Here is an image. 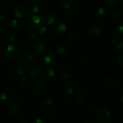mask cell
Masks as SVG:
<instances>
[{
  "mask_svg": "<svg viewBox=\"0 0 123 123\" xmlns=\"http://www.w3.org/2000/svg\"><path fill=\"white\" fill-rule=\"evenodd\" d=\"M20 84L22 86H26L28 84V79L27 77L24 76L20 79Z\"/></svg>",
  "mask_w": 123,
  "mask_h": 123,
  "instance_id": "cell-31",
  "label": "cell"
},
{
  "mask_svg": "<svg viewBox=\"0 0 123 123\" xmlns=\"http://www.w3.org/2000/svg\"><path fill=\"white\" fill-rule=\"evenodd\" d=\"M8 110H9L10 113L12 115H15L19 113V105L16 103H12L10 104L8 108Z\"/></svg>",
  "mask_w": 123,
  "mask_h": 123,
  "instance_id": "cell-12",
  "label": "cell"
},
{
  "mask_svg": "<svg viewBox=\"0 0 123 123\" xmlns=\"http://www.w3.org/2000/svg\"><path fill=\"white\" fill-rule=\"evenodd\" d=\"M110 119V112L106 108H100L96 112L95 121L97 123H108Z\"/></svg>",
  "mask_w": 123,
  "mask_h": 123,
  "instance_id": "cell-2",
  "label": "cell"
},
{
  "mask_svg": "<svg viewBox=\"0 0 123 123\" xmlns=\"http://www.w3.org/2000/svg\"><path fill=\"white\" fill-rule=\"evenodd\" d=\"M20 50L17 44H11L7 46L4 50L5 56L8 60H14L19 56Z\"/></svg>",
  "mask_w": 123,
  "mask_h": 123,
  "instance_id": "cell-1",
  "label": "cell"
},
{
  "mask_svg": "<svg viewBox=\"0 0 123 123\" xmlns=\"http://www.w3.org/2000/svg\"><path fill=\"white\" fill-rule=\"evenodd\" d=\"M118 0H104V2L109 7H113L117 5Z\"/></svg>",
  "mask_w": 123,
  "mask_h": 123,
  "instance_id": "cell-22",
  "label": "cell"
},
{
  "mask_svg": "<svg viewBox=\"0 0 123 123\" xmlns=\"http://www.w3.org/2000/svg\"><path fill=\"white\" fill-rule=\"evenodd\" d=\"M33 123H43V121L40 118H36L34 120Z\"/></svg>",
  "mask_w": 123,
  "mask_h": 123,
  "instance_id": "cell-36",
  "label": "cell"
},
{
  "mask_svg": "<svg viewBox=\"0 0 123 123\" xmlns=\"http://www.w3.org/2000/svg\"><path fill=\"white\" fill-rule=\"evenodd\" d=\"M47 73H48V75L50 77L54 76L55 74V70H54V69H52V68H49V69H48V70H47Z\"/></svg>",
  "mask_w": 123,
  "mask_h": 123,
  "instance_id": "cell-32",
  "label": "cell"
},
{
  "mask_svg": "<svg viewBox=\"0 0 123 123\" xmlns=\"http://www.w3.org/2000/svg\"><path fill=\"white\" fill-rule=\"evenodd\" d=\"M6 15L4 12H0V22H2L6 19Z\"/></svg>",
  "mask_w": 123,
  "mask_h": 123,
  "instance_id": "cell-33",
  "label": "cell"
},
{
  "mask_svg": "<svg viewBox=\"0 0 123 123\" xmlns=\"http://www.w3.org/2000/svg\"><path fill=\"white\" fill-rule=\"evenodd\" d=\"M73 94V89L71 86H67L64 89L63 94L66 97H72Z\"/></svg>",
  "mask_w": 123,
  "mask_h": 123,
  "instance_id": "cell-18",
  "label": "cell"
},
{
  "mask_svg": "<svg viewBox=\"0 0 123 123\" xmlns=\"http://www.w3.org/2000/svg\"><path fill=\"white\" fill-rule=\"evenodd\" d=\"M11 93L8 90H5L0 93V99L1 100H7L10 97Z\"/></svg>",
  "mask_w": 123,
  "mask_h": 123,
  "instance_id": "cell-19",
  "label": "cell"
},
{
  "mask_svg": "<svg viewBox=\"0 0 123 123\" xmlns=\"http://www.w3.org/2000/svg\"><path fill=\"white\" fill-rule=\"evenodd\" d=\"M25 70H26V67L24 65H19L16 68V73L19 76L24 74Z\"/></svg>",
  "mask_w": 123,
  "mask_h": 123,
  "instance_id": "cell-20",
  "label": "cell"
},
{
  "mask_svg": "<svg viewBox=\"0 0 123 123\" xmlns=\"http://www.w3.org/2000/svg\"><path fill=\"white\" fill-rule=\"evenodd\" d=\"M68 46L67 43H61L57 47V52L60 54H64L68 50Z\"/></svg>",
  "mask_w": 123,
  "mask_h": 123,
  "instance_id": "cell-17",
  "label": "cell"
},
{
  "mask_svg": "<svg viewBox=\"0 0 123 123\" xmlns=\"http://www.w3.org/2000/svg\"><path fill=\"white\" fill-rule=\"evenodd\" d=\"M19 123H30V121H29V120H26V119H23V120H20L19 121Z\"/></svg>",
  "mask_w": 123,
  "mask_h": 123,
  "instance_id": "cell-39",
  "label": "cell"
},
{
  "mask_svg": "<svg viewBox=\"0 0 123 123\" xmlns=\"http://www.w3.org/2000/svg\"><path fill=\"white\" fill-rule=\"evenodd\" d=\"M118 101H120V103H122L123 102V96H121L120 97H119L118 98Z\"/></svg>",
  "mask_w": 123,
  "mask_h": 123,
  "instance_id": "cell-40",
  "label": "cell"
},
{
  "mask_svg": "<svg viewBox=\"0 0 123 123\" xmlns=\"http://www.w3.org/2000/svg\"><path fill=\"white\" fill-rule=\"evenodd\" d=\"M117 61H118V64L120 65V66H121V67H122L123 65V56H119V57L118 58Z\"/></svg>",
  "mask_w": 123,
  "mask_h": 123,
  "instance_id": "cell-35",
  "label": "cell"
},
{
  "mask_svg": "<svg viewBox=\"0 0 123 123\" xmlns=\"http://www.w3.org/2000/svg\"><path fill=\"white\" fill-rule=\"evenodd\" d=\"M108 9L105 7H100L97 10V16L100 18H104L108 15Z\"/></svg>",
  "mask_w": 123,
  "mask_h": 123,
  "instance_id": "cell-16",
  "label": "cell"
},
{
  "mask_svg": "<svg viewBox=\"0 0 123 123\" xmlns=\"http://www.w3.org/2000/svg\"><path fill=\"white\" fill-rule=\"evenodd\" d=\"M22 59L24 62H30L33 61V60L34 59V55L32 53L28 52H25L23 54Z\"/></svg>",
  "mask_w": 123,
  "mask_h": 123,
  "instance_id": "cell-14",
  "label": "cell"
},
{
  "mask_svg": "<svg viewBox=\"0 0 123 123\" xmlns=\"http://www.w3.org/2000/svg\"><path fill=\"white\" fill-rule=\"evenodd\" d=\"M116 49L118 50L120 52L122 53L123 51V41H119L117 42L116 44Z\"/></svg>",
  "mask_w": 123,
  "mask_h": 123,
  "instance_id": "cell-30",
  "label": "cell"
},
{
  "mask_svg": "<svg viewBox=\"0 0 123 123\" xmlns=\"http://www.w3.org/2000/svg\"><path fill=\"white\" fill-rule=\"evenodd\" d=\"M123 22L122 20H120V21L118 22L117 24L116 25V29L117 30V31H118L120 33H123Z\"/></svg>",
  "mask_w": 123,
  "mask_h": 123,
  "instance_id": "cell-29",
  "label": "cell"
},
{
  "mask_svg": "<svg viewBox=\"0 0 123 123\" xmlns=\"http://www.w3.org/2000/svg\"><path fill=\"white\" fill-rule=\"evenodd\" d=\"M42 20L45 25H51L55 24L56 20V16L50 10L44 11L42 14Z\"/></svg>",
  "mask_w": 123,
  "mask_h": 123,
  "instance_id": "cell-3",
  "label": "cell"
},
{
  "mask_svg": "<svg viewBox=\"0 0 123 123\" xmlns=\"http://www.w3.org/2000/svg\"><path fill=\"white\" fill-rule=\"evenodd\" d=\"M26 37L31 40H39L37 35L34 32H28L26 34Z\"/></svg>",
  "mask_w": 123,
  "mask_h": 123,
  "instance_id": "cell-23",
  "label": "cell"
},
{
  "mask_svg": "<svg viewBox=\"0 0 123 123\" xmlns=\"http://www.w3.org/2000/svg\"><path fill=\"white\" fill-rule=\"evenodd\" d=\"M28 25L30 28L32 30H37L40 27L41 25V19L36 15L30 16L28 19Z\"/></svg>",
  "mask_w": 123,
  "mask_h": 123,
  "instance_id": "cell-5",
  "label": "cell"
},
{
  "mask_svg": "<svg viewBox=\"0 0 123 123\" xmlns=\"http://www.w3.org/2000/svg\"><path fill=\"white\" fill-rule=\"evenodd\" d=\"M15 40V36H14V35L13 34H12V32H9V33L7 34V40H8V43H13V42H14Z\"/></svg>",
  "mask_w": 123,
  "mask_h": 123,
  "instance_id": "cell-27",
  "label": "cell"
},
{
  "mask_svg": "<svg viewBox=\"0 0 123 123\" xmlns=\"http://www.w3.org/2000/svg\"><path fill=\"white\" fill-rule=\"evenodd\" d=\"M83 123H95L94 121L91 118H87L86 120H84Z\"/></svg>",
  "mask_w": 123,
  "mask_h": 123,
  "instance_id": "cell-38",
  "label": "cell"
},
{
  "mask_svg": "<svg viewBox=\"0 0 123 123\" xmlns=\"http://www.w3.org/2000/svg\"><path fill=\"white\" fill-rule=\"evenodd\" d=\"M44 85L43 82L39 81V80L34 82L32 84V85H31V87L33 89V90L36 91H40L42 90L43 88H44Z\"/></svg>",
  "mask_w": 123,
  "mask_h": 123,
  "instance_id": "cell-13",
  "label": "cell"
},
{
  "mask_svg": "<svg viewBox=\"0 0 123 123\" xmlns=\"http://www.w3.org/2000/svg\"><path fill=\"white\" fill-rule=\"evenodd\" d=\"M103 85L105 88H112L114 86H116V82L114 79L111 78H108L105 80Z\"/></svg>",
  "mask_w": 123,
  "mask_h": 123,
  "instance_id": "cell-15",
  "label": "cell"
},
{
  "mask_svg": "<svg viewBox=\"0 0 123 123\" xmlns=\"http://www.w3.org/2000/svg\"><path fill=\"white\" fill-rule=\"evenodd\" d=\"M20 26V23L18 20H13L10 23V28L13 30H17L19 28Z\"/></svg>",
  "mask_w": 123,
  "mask_h": 123,
  "instance_id": "cell-21",
  "label": "cell"
},
{
  "mask_svg": "<svg viewBox=\"0 0 123 123\" xmlns=\"http://www.w3.org/2000/svg\"><path fill=\"white\" fill-rule=\"evenodd\" d=\"M105 31L103 26L99 24H94L90 26L88 34L91 37H98L102 36Z\"/></svg>",
  "mask_w": 123,
  "mask_h": 123,
  "instance_id": "cell-4",
  "label": "cell"
},
{
  "mask_svg": "<svg viewBox=\"0 0 123 123\" xmlns=\"http://www.w3.org/2000/svg\"><path fill=\"white\" fill-rule=\"evenodd\" d=\"M44 62L48 66H52L56 62V57L52 52H48L44 58Z\"/></svg>",
  "mask_w": 123,
  "mask_h": 123,
  "instance_id": "cell-9",
  "label": "cell"
},
{
  "mask_svg": "<svg viewBox=\"0 0 123 123\" xmlns=\"http://www.w3.org/2000/svg\"><path fill=\"white\" fill-rule=\"evenodd\" d=\"M39 30H38V31H39V32L40 34H43L45 33L47 31V29L46 28L44 27V26H43V27H39Z\"/></svg>",
  "mask_w": 123,
  "mask_h": 123,
  "instance_id": "cell-34",
  "label": "cell"
},
{
  "mask_svg": "<svg viewBox=\"0 0 123 123\" xmlns=\"http://www.w3.org/2000/svg\"><path fill=\"white\" fill-rule=\"evenodd\" d=\"M13 13L16 18L21 19L26 14V10L25 8L20 5H16L13 8Z\"/></svg>",
  "mask_w": 123,
  "mask_h": 123,
  "instance_id": "cell-6",
  "label": "cell"
},
{
  "mask_svg": "<svg viewBox=\"0 0 123 123\" xmlns=\"http://www.w3.org/2000/svg\"><path fill=\"white\" fill-rule=\"evenodd\" d=\"M61 77L64 81H68L70 79H71L72 77V73L68 69H63L62 70L61 72Z\"/></svg>",
  "mask_w": 123,
  "mask_h": 123,
  "instance_id": "cell-11",
  "label": "cell"
},
{
  "mask_svg": "<svg viewBox=\"0 0 123 123\" xmlns=\"http://www.w3.org/2000/svg\"><path fill=\"white\" fill-rule=\"evenodd\" d=\"M41 8H42V6L40 4H36L34 5V6L31 7V10H32L33 14H35L39 13L41 10Z\"/></svg>",
  "mask_w": 123,
  "mask_h": 123,
  "instance_id": "cell-24",
  "label": "cell"
},
{
  "mask_svg": "<svg viewBox=\"0 0 123 123\" xmlns=\"http://www.w3.org/2000/svg\"><path fill=\"white\" fill-rule=\"evenodd\" d=\"M111 15L112 18L114 19H117L120 16V13L117 10H112V12H111Z\"/></svg>",
  "mask_w": 123,
  "mask_h": 123,
  "instance_id": "cell-28",
  "label": "cell"
},
{
  "mask_svg": "<svg viewBox=\"0 0 123 123\" xmlns=\"http://www.w3.org/2000/svg\"><path fill=\"white\" fill-rule=\"evenodd\" d=\"M33 49L35 53L38 55L43 54L45 50V45L42 42H37L33 45Z\"/></svg>",
  "mask_w": 123,
  "mask_h": 123,
  "instance_id": "cell-8",
  "label": "cell"
},
{
  "mask_svg": "<svg viewBox=\"0 0 123 123\" xmlns=\"http://www.w3.org/2000/svg\"><path fill=\"white\" fill-rule=\"evenodd\" d=\"M67 26L66 24L64 22L61 21L58 22L56 23V25H55L54 27V31L56 32V33L61 34L63 33L65 31H67Z\"/></svg>",
  "mask_w": 123,
  "mask_h": 123,
  "instance_id": "cell-10",
  "label": "cell"
},
{
  "mask_svg": "<svg viewBox=\"0 0 123 123\" xmlns=\"http://www.w3.org/2000/svg\"><path fill=\"white\" fill-rule=\"evenodd\" d=\"M61 7L64 9H68L71 7V2L69 0H62L61 2Z\"/></svg>",
  "mask_w": 123,
  "mask_h": 123,
  "instance_id": "cell-25",
  "label": "cell"
},
{
  "mask_svg": "<svg viewBox=\"0 0 123 123\" xmlns=\"http://www.w3.org/2000/svg\"><path fill=\"white\" fill-rule=\"evenodd\" d=\"M42 68L40 66H35L30 71V75L33 79H37L42 74Z\"/></svg>",
  "mask_w": 123,
  "mask_h": 123,
  "instance_id": "cell-7",
  "label": "cell"
},
{
  "mask_svg": "<svg viewBox=\"0 0 123 123\" xmlns=\"http://www.w3.org/2000/svg\"><path fill=\"white\" fill-rule=\"evenodd\" d=\"M119 1H120V4H121V6H123V0H119Z\"/></svg>",
  "mask_w": 123,
  "mask_h": 123,
  "instance_id": "cell-41",
  "label": "cell"
},
{
  "mask_svg": "<svg viewBox=\"0 0 123 123\" xmlns=\"http://www.w3.org/2000/svg\"><path fill=\"white\" fill-rule=\"evenodd\" d=\"M110 40H111V42H112V43H115V42H116V41L117 40V36H115V35H113V36H112L111 37Z\"/></svg>",
  "mask_w": 123,
  "mask_h": 123,
  "instance_id": "cell-37",
  "label": "cell"
},
{
  "mask_svg": "<svg viewBox=\"0 0 123 123\" xmlns=\"http://www.w3.org/2000/svg\"><path fill=\"white\" fill-rule=\"evenodd\" d=\"M42 102H43V104L45 105L50 106L52 104V98L49 97H44V98H43Z\"/></svg>",
  "mask_w": 123,
  "mask_h": 123,
  "instance_id": "cell-26",
  "label": "cell"
}]
</instances>
